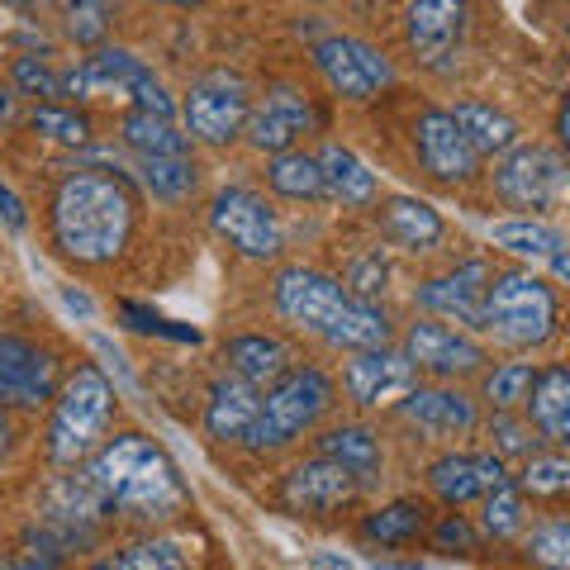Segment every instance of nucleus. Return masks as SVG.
Returning <instances> with one entry per match:
<instances>
[{
  "instance_id": "5",
  "label": "nucleus",
  "mask_w": 570,
  "mask_h": 570,
  "mask_svg": "<svg viewBox=\"0 0 570 570\" xmlns=\"http://www.w3.org/2000/svg\"><path fill=\"white\" fill-rule=\"evenodd\" d=\"M333 395H337V385H333V376L324 366H299L295 362L281 381L266 385V395L257 404V419H253V428H247L243 448H253V452L291 448V442H299L318 419L328 414Z\"/></svg>"
},
{
  "instance_id": "47",
  "label": "nucleus",
  "mask_w": 570,
  "mask_h": 570,
  "mask_svg": "<svg viewBox=\"0 0 570 570\" xmlns=\"http://www.w3.org/2000/svg\"><path fill=\"white\" fill-rule=\"evenodd\" d=\"M91 347H96V356H105V366H110V371H115V376H119V385H124V390H134V376H129V362H124V352H119V347L110 343V337H100V333H96V337H91Z\"/></svg>"
},
{
  "instance_id": "30",
  "label": "nucleus",
  "mask_w": 570,
  "mask_h": 570,
  "mask_svg": "<svg viewBox=\"0 0 570 570\" xmlns=\"http://www.w3.org/2000/svg\"><path fill=\"white\" fill-rule=\"evenodd\" d=\"M119 134H124V148H129L138 163L142 157H190V138L176 129L171 119L153 115V110H134L119 119Z\"/></svg>"
},
{
  "instance_id": "25",
  "label": "nucleus",
  "mask_w": 570,
  "mask_h": 570,
  "mask_svg": "<svg viewBox=\"0 0 570 570\" xmlns=\"http://www.w3.org/2000/svg\"><path fill=\"white\" fill-rule=\"evenodd\" d=\"M314 157H318V171H324V200L343 205V209H371L381 200L376 171H371L352 148H343V142H324Z\"/></svg>"
},
{
  "instance_id": "9",
  "label": "nucleus",
  "mask_w": 570,
  "mask_h": 570,
  "mask_svg": "<svg viewBox=\"0 0 570 570\" xmlns=\"http://www.w3.org/2000/svg\"><path fill=\"white\" fill-rule=\"evenodd\" d=\"M309 58L318 77L328 81V91L352 105H366L395 86V62L376 43L356 39V33H328L309 48Z\"/></svg>"
},
{
  "instance_id": "52",
  "label": "nucleus",
  "mask_w": 570,
  "mask_h": 570,
  "mask_svg": "<svg viewBox=\"0 0 570 570\" xmlns=\"http://www.w3.org/2000/svg\"><path fill=\"white\" fill-rule=\"evenodd\" d=\"M153 6H176V10H190V6H200V0H153Z\"/></svg>"
},
{
  "instance_id": "34",
  "label": "nucleus",
  "mask_w": 570,
  "mask_h": 570,
  "mask_svg": "<svg viewBox=\"0 0 570 570\" xmlns=\"http://www.w3.org/2000/svg\"><path fill=\"white\" fill-rule=\"evenodd\" d=\"M480 504H485V513H480V532L494 538V542H509V538H519V532L528 528V494L513 485V480L494 485Z\"/></svg>"
},
{
  "instance_id": "45",
  "label": "nucleus",
  "mask_w": 570,
  "mask_h": 570,
  "mask_svg": "<svg viewBox=\"0 0 570 570\" xmlns=\"http://www.w3.org/2000/svg\"><path fill=\"white\" fill-rule=\"evenodd\" d=\"M385 276H390V266L381 262V253H371V257H356L347 266V276H337V281H343L356 299H376L385 291Z\"/></svg>"
},
{
  "instance_id": "22",
  "label": "nucleus",
  "mask_w": 570,
  "mask_h": 570,
  "mask_svg": "<svg viewBox=\"0 0 570 570\" xmlns=\"http://www.w3.org/2000/svg\"><path fill=\"white\" fill-rule=\"evenodd\" d=\"M376 228L390 247H400V253H433V247L448 238V224H442V214L419 200V195H390L381 200L376 209Z\"/></svg>"
},
{
  "instance_id": "27",
  "label": "nucleus",
  "mask_w": 570,
  "mask_h": 570,
  "mask_svg": "<svg viewBox=\"0 0 570 570\" xmlns=\"http://www.w3.org/2000/svg\"><path fill=\"white\" fill-rule=\"evenodd\" d=\"M257 404H262V390H253L247 381L224 371L205 395V433L214 442H243L247 428H253V419H257Z\"/></svg>"
},
{
  "instance_id": "43",
  "label": "nucleus",
  "mask_w": 570,
  "mask_h": 570,
  "mask_svg": "<svg viewBox=\"0 0 570 570\" xmlns=\"http://www.w3.org/2000/svg\"><path fill=\"white\" fill-rule=\"evenodd\" d=\"M14 91L20 96H33V100H43V105H58L62 96V77L52 71L43 58H14Z\"/></svg>"
},
{
  "instance_id": "24",
  "label": "nucleus",
  "mask_w": 570,
  "mask_h": 570,
  "mask_svg": "<svg viewBox=\"0 0 570 570\" xmlns=\"http://www.w3.org/2000/svg\"><path fill=\"white\" fill-rule=\"evenodd\" d=\"M224 366H228V376L247 381L253 390H266L295 366V352L276 333H238L224 343Z\"/></svg>"
},
{
  "instance_id": "39",
  "label": "nucleus",
  "mask_w": 570,
  "mask_h": 570,
  "mask_svg": "<svg viewBox=\"0 0 570 570\" xmlns=\"http://www.w3.org/2000/svg\"><path fill=\"white\" fill-rule=\"evenodd\" d=\"M523 557L532 570H570V523L566 519L532 523V532L523 538Z\"/></svg>"
},
{
  "instance_id": "1",
  "label": "nucleus",
  "mask_w": 570,
  "mask_h": 570,
  "mask_svg": "<svg viewBox=\"0 0 570 570\" xmlns=\"http://www.w3.org/2000/svg\"><path fill=\"white\" fill-rule=\"evenodd\" d=\"M81 475L96 490L105 513H119V519H134V523H171L190 504V490L181 471H176V461L167 456V448L142 433L105 438L86 456Z\"/></svg>"
},
{
  "instance_id": "29",
  "label": "nucleus",
  "mask_w": 570,
  "mask_h": 570,
  "mask_svg": "<svg viewBox=\"0 0 570 570\" xmlns=\"http://www.w3.org/2000/svg\"><path fill=\"white\" fill-rule=\"evenodd\" d=\"M448 115L456 119V129L466 134V142L480 157H504L509 148H519V138H523L519 119L494 110V105H485V100H461L456 110H448Z\"/></svg>"
},
{
  "instance_id": "40",
  "label": "nucleus",
  "mask_w": 570,
  "mask_h": 570,
  "mask_svg": "<svg viewBox=\"0 0 570 570\" xmlns=\"http://www.w3.org/2000/svg\"><path fill=\"white\" fill-rule=\"evenodd\" d=\"M29 129L52 138V142H62V148L91 142V119H86L81 110H71V105H39V110L29 115Z\"/></svg>"
},
{
  "instance_id": "12",
  "label": "nucleus",
  "mask_w": 570,
  "mask_h": 570,
  "mask_svg": "<svg viewBox=\"0 0 570 570\" xmlns=\"http://www.w3.org/2000/svg\"><path fill=\"white\" fill-rule=\"evenodd\" d=\"M400 352L409 356V366L433 381H466V376H480L490 362V352L466 328H452L442 318H414Z\"/></svg>"
},
{
  "instance_id": "17",
  "label": "nucleus",
  "mask_w": 570,
  "mask_h": 570,
  "mask_svg": "<svg viewBox=\"0 0 570 570\" xmlns=\"http://www.w3.org/2000/svg\"><path fill=\"white\" fill-rule=\"evenodd\" d=\"M395 409H400V419L428 442H456V438H471L480 428V404L452 381L414 385Z\"/></svg>"
},
{
  "instance_id": "31",
  "label": "nucleus",
  "mask_w": 570,
  "mask_h": 570,
  "mask_svg": "<svg viewBox=\"0 0 570 570\" xmlns=\"http://www.w3.org/2000/svg\"><path fill=\"white\" fill-rule=\"evenodd\" d=\"M428 528V504L423 499H390V504L371 509L362 519V538L381 547H409L419 542Z\"/></svg>"
},
{
  "instance_id": "19",
  "label": "nucleus",
  "mask_w": 570,
  "mask_h": 570,
  "mask_svg": "<svg viewBox=\"0 0 570 570\" xmlns=\"http://www.w3.org/2000/svg\"><path fill=\"white\" fill-rule=\"evenodd\" d=\"M414 157H419V167L442 186L475 181L480 163H485V157L466 142V134L456 129V119L448 110H423L414 119Z\"/></svg>"
},
{
  "instance_id": "46",
  "label": "nucleus",
  "mask_w": 570,
  "mask_h": 570,
  "mask_svg": "<svg viewBox=\"0 0 570 570\" xmlns=\"http://www.w3.org/2000/svg\"><path fill=\"white\" fill-rule=\"evenodd\" d=\"M0 219H6L10 234H24V228H29V209H24V200L6 181H0Z\"/></svg>"
},
{
  "instance_id": "7",
  "label": "nucleus",
  "mask_w": 570,
  "mask_h": 570,
  "mask_svg": "<svg viewBox=\"0 0 570 570\" xmlns=\"http://www.w3.org/2000/svg\"><path fill=\"white\" fill-rule=\"evenodd\" d=\"M62 96H77V100L134 96L138 110H153V115H163V119L176 115V100L167 96V86L157 81V71L142 62V58H134L129 48H96L91 58H81L62 77Z\"/></svg>"
},
{
  "instance_id": "37",
  "label": "nucleus",
  "mask_w": 570,
  "mask_h": 570,
  "mask_svg": "<svg viewBox=\"0 0 570 570\" xmlns=\"http://www.w3.org/2000/svg\"><path fill=\"white\" fill-rule=\"evenodd\" d=\"M532 376H538L532 362H494L485 371V381H480V400H485L490 409H523Z\"/></svg>"
},
{
  "instance_id": "13",
  "label": "nucleus",
  "mask_w": 570,
  "mask_h": 570,
  "mask_svg": "<svg viewBox=\"0 0 570 570\" xmlns=\"http://www.w3.org/2000/svg\"><path fill=\"white\" fill-rule=\"evenodd\" d=\"M318 129H324V115L314 110V100L305 91H295V86H285V81L266 86V96L253 100L247 124H243L247 142H253L257 153H266V157L299 148V138L318 134Z\"/></svg>"
},
{
  "instance_id": "38",
  "label": "nucleus",
  "mask_w": 570,
  "mask_h": 570,
  "mask_svg": "<svg viewBox=\"0 0 570 570\" xmlns=\"http://www.w3.org/2000/svg\"><path fill=\"white\" fill-rule=\"evenodd\" d=\"M523 494H532V499H561L566 490H570V461L561 456V452H532V456H523V471H519V480H513Z\"/></svg>"
},
{
  "instance_id": "16",
  "label": "nucleus",
  "mask_w": 570,
  "mask_h": 570,
  "mask_svg": "<svg viewBox=\"0 0 570 570\" xmlns=\"http://www.w3.org/2000/svg\"><path fill=\"white\" fill-rule=\"evenodd\" d=\"M419 385V371L409 366V356L385 343V347H356L343 362V390L356 409H381V404H400L409 390Z\"/></svg>"
},
{
  "instance_id": "20",
  "label": "nucleus",
  "mask_w": 570,
  "mask_h": 570,
  "mask_svg": "<svg viewBox=\"0 0 570 570\" xmlns=\"http://www.w3.org/2000/svg\"><path fill=\"white\" fill-rule=\"evenodd\" d=\"M362 494V485L328 456H309L291 466V475L281 480V504L291 513H309V519H324V513L347 509L352 499Z\"/></svg>"
},
{
  "instance_id": "21",
  "label": "nucleus",
  "mask_w": 570,
  "mask_h": 570,
  "mask_svg": "<svg viewBox=\"0 0 570 570\" xmlns=\"http://www.w3.org/2000/svg\"><path fill=\"white\" fill-rule=\"evenodd\" d=\"M509 466L494 452H448L428 466V490H433L448 509H466L475 499H485L494 485H504Z\"/></svg>"
},
{
  "instance_id": "48",
  "label": "nucleus",
  "mask_w": 570,
  "mask_h": 570,
  "mask_svg": "<svg viewBox=\"0 0 570 570\" xmlns=\"http://www.w3.org/2000/svg\"><path fill=\"white\" fill-rule=\"evenodd\" d=\"M62 305L71 314H81V318H96V305H91V295L77 291V285H62Z\"/></svg>"
},
{
  "instance_id": "3",
  "label": "nucleus",
  "mask_w": 570,
  "mask_h": 570,
  "mask_svg": "<svg viewBox=\"0 0 570 570\" xmlns=\"http://www.w3.org/2000/svg\"><path fill=\"white\" fill-rule=\"evenodd\" d=\"M272 305L285 324L324 337L328 347H385L395 337L390 314L376 299H356L337 276L314 272V266H285L272 281Z\"/></svg>"
},
{
  "instance_id": "44",
  "label": "nucleus",
  "mask_w": 570,
  "mask_h": 570,
  "mask_svg": "<svg viewBox=\"0 0 570 570\" xmlns=\"http://www.w3.org/2000/svg\"><path fill=\"white\" fill-rule=\"evenodd\" d=\"M433 547L442 557H475L480 551V528L466 519V513H448L438 528H433Z\"/></svg>"
},
{
  "instance_id": "35",
  "label": "nucleus",
  "mask_w": 570,
  "mask_h": 570,
  "mask_svg": "<svg viewBox=\"0 0 570 570\" xmlns=\"http://www.w3.org/2000/svg\"><path fill=\"white\" fill-rule=\"evenodd\" d=\"M91 570H186V551L171 538H142L100 557Z\"/></svg>"
},
{
  "instance_id": "23",
  "label": "nucleus",
  "mask_w": 570,
  "mask_h": 570,
  "mask_svg": "<svg viewBox=\"0 0 570 570\" xmlns=\"http://www.w3.org/2000/svg\"><path fill=\"white\" fill-rule=\"evenodd\" d=\"M523 419L551 448H566L570 442V371L561 362H551L532 376L528 400H523Z\"/></svg>"
},
{
  "instance_id": "6",
  "label": "nucleus",
  "mask_w": 570,
  "mask_h": 570,
  "mask_svg": "<svg viewBox=\"0 0 570 570\" xmlns=\"http://www.w3.org/2000/svg\"><path fill=\"white\" fill-rule=\"evenodd\" d=\"M115 423V385L100 366H77L52 395L48 419V456L58 466H81Z\"/></svg>"
},
{
  "instance_id": "15",
  "label": "nucleus",
  "mask_w": 570,
  "mask_h": 570,
  "mask_svg": "<svg viewBox=\"0 0 570 570\" xmlns=\"http://www.w3.org/2000/svg\"><path fill=\"white\" fill-rule=\"evenodd\" d=\"M58 395V356L24 333H0V409H43Z\"/></svg>"
},
{
  "instance_id": "51",
  "label": "nucleus",
  "mask_w": 570,
  "mask_h": 570,
  "mask_svg": "<svg viewBox=\"0 0 570 570\" xmlns=\"http://www.w3.org/2000/svg\"><path fill=\"white\" fill-rule=\"evenodd\" d=\"M371 570H423V566H414V561H376V566H371Z\"/></svg>"
},
{
  "instance_id": "14",
  "label": "nucleus",
  "mask_w": 570,
  "mask_h": 570,
  "mask_svg": "<svg viewBox=\"0 0 570 570\" xmlns=\"http://www.w3.org/2000/svg\"><path fill=\"white\" fill-rule=\"evenodd\" d=\"M471 33V0H409L404 10V43L423 67H452Z\"/></svg>"
},
{
  "instance_id": "28",
  "label": "nucleus",
  "mask_w": 570,
  "mask_h": 570,
  "mask_svg": "<svg viewBox=\"0 0 570 570\" xmlns=\"http://www.w3.org/2000/svg\"><path fill=\"white\" fill-rule=\"evenodd\" d=\"M318 456L337 461L356 485H376L381 471H385V448H381V433H371L366 423H337L318 438Z\"/></svg>"
},
{
  "instance_id": "36",
  "label": "nucleus",
  "mask_w": 570,
  "mask_h": 570,
  "mask_svg": "<svg viewBox=\"0 0 570 570\" xmlns=\"http://www.w3.org/2000/svg\"><path fill=\"white\" fill-rule=\"evenodd\" d=\"M115 20V0H62V33L81 48H100Z\"/></svg>"
},
{
  "instance_id": "2",
  "label": "nucleus",
  "mask_w": 570,
  "mask_h": 570,
  "mask_svg": "<svg viewBox=\"0 0 570 570\" xmlns=\"http://www.w3.org/2000/svg\"><path fill=\"white\" fill-rule=\"evenodd\" d=\"M138 205L124 176L100 167L67 171L48 205L52 247L77 266H105L115 262L134 238Z\"/></svg>"
},
{
  "instance_id": "11",
  "label": "nucleus",
  "mask_w": 570,
  "mask_h": 570,
  "mask_svg": "<svg viewBox=\"0 0 570 570\" xmlns=\"http://www.w3.org/2000/svg\"><path fill=\"white\" fill-rule=\"evenodd\" d=\"M494 195L509 209H532V214L557 209L566 195V157L547 148V142H519V148L499 157Z\"/></svg>"
},
{
  "instance_id": "33",
  "label": "nucleus",
  "mask_w": 570,
  "mask_h": 570,
  "mask_svg": "<svg viewBox=\"0 0 570 570\" xmlns=\"http://www.w3.org/2000/svg\"><path fill=\"white\" fill-rule=\"evenodd\" d=\"M138 181L153 190V200L181 205L200 190V167H195V157H142Z\"/></svg>"
},
{
  "instance_id": "32",
  "label": "nucleus",
  "mask_w": 570,
  "mask_h": 570,
  "mask_svg": "<svg viewBox=\"0 0 570 570\" xmlns=\"http://www.w3.org/2000/svg\"><path fill=\"white\" fill-rule=\"evenodd\" d=\"M266 186H272L281 200H324V171H318V157L305 148H291V153H276L266 163Z\"/></svg>"
},
{
  "instance_id": "53",
  "label": "nucleus",
  "mask_w": 570,
  "mask_h": 570,
  "mask_svg": "<svg viewBox=\"0 0 570 570\" xmlns=\"http://www.w3.org/2000/svg\"><path fill=\"white\" fill-rule=\"evenodd\" d=\"M6 6H20V10H29V6H43V0H6Z\"/></svg>"
},
{
  "instance_id": "50",
  "label": "nucleus",
  "mask_w": 570,
  "mask_h": 570,
  "mask_svg": "<svg viewBox=\"0 0 570 570\" xmlns=\"http://www.w3.org/2000/svg\"><path fill=\"white\" fill-rule=\"evenodd\" d=\"M10 448H14V428H10V419H6V409H0V461L10 456Z\"/></svg>"
},
{
  "instance_id": "26",
  "label": "nucleus",
  "mask_w": 570,
  "mask_h": 570,
  "mask_svg": "<svg viewBox=\"0 0 570 570\" xmlns=\"http://www.w3.org/2000/svg\"><path fill=\"white\" fill-rule=\"evenodd\" d=\"M490 243L499 247V253H513L523 262H547L557 281L570 276V257H566L561 228H551L542 219H499V224H490Z\"/></svg>"
},
{
  "instance_id": "18",
  "label": "nucleus",
  "mask_w": 570,
  "mask_h": 570,
  "mask_svg": "<svg viewBox=\"0 0 570 570\" xmlns=\"http://www.w3.org/2000/svg\"><path fill=\"white\" fill-rule=\"evenodd\" d=\"M485 285H490V262L485 257H471V262H456L448 266L442 276H428L414 299L428 318H442V324H456L475 333L480 328V305H485Z\"/></svg>"
},
{
  "instance_id": "10",
  "label": "nucleus",
  "mask_w": 570,
  "mask_h": 570,
  "mask_svg": "<svg viewBox=\"0 0 570 570\" xmlns=\"http://www.w3.org/2000/svg\"><path fill=\"white\" fill-rule=\"evenodd\" d=\"M209 228L247 262H276L285 253L281 214L253 186H224L209 205Z\"/></svg>"
},
{
  "instance_id": "8",
  "label": "nucleus",
  "mask_w": 570,
  "mask_h": 570,
  "mask_svg": "<svg viewBox=\"0 0 570 570\" xmlns=\"http://www.w3.org/2000/svg\"><path fill=\"white\" fill-rule=\"evenodd\" d=\"M247 110H253V86H247L238 71H205V77L190 81L181 119H186V138L205 142V148H228V142L243 138Z\"/></svg>"
},
{
  "instance_id": "42",
  "label": "nucleus",
  "mask_w": 570,
  "mask_h": 570,
  "mask_svg": "<svg viewBox=\"0 0 570 570\" xmlns=\"http://www.w3.org/2000/svg\"><path fill=\"white\" fill-rule=\"evenodd\" d=\"M62 551L52 547L39 528H29L14 547H0V570H62Z\"/></svg>"
},
{
  "instance_id": "4",
  "label": "nucleus",
  "mask_w": 570,
  "mask_h": 570,
  "mask_svg": "<svg viewBox=\"0 0 570 570\" xmlns=\"http://www.w3.org/2000/svg\"><path fill=\"white\" fill-rule=\"evenodd\" d=\"M480 328L509 352H532V347L551 343L561 328L557 285L542 281L538 272H528V266L490 272L485 305H480Z\"/></svg>"
},
{
  "instance_id": "49",
  "label": "nucleus",
  "mask_w": 570,
  "mask_h": 570,
  "mask_svg": "<svg viewBox=\"0 0 570 570\" xmlns=\"http://www.w3.org/2000/svg\"><path fill=\"white\" fill-rule=\"evenodd\" d=\"M14 86H0V124H14Z\"/></svg>"
},
{
  "instance_id": "41",
  "label": "nucleus",
  "mask_w": 570,
  "mask_h": 570,
  "mask_svg": "<svg viewBox=\"0 0 570 570\" xmlns=\"http://www.w3.org/2000/svg\"><path fill=\"white\" fill-rule=\"evenodd\" d=\"M490 438H494V456L499 461H509V456H532L542 448V438L532 433V423L519 414V409H494V419H490Z\"/></svg>"
}]
</instances>
